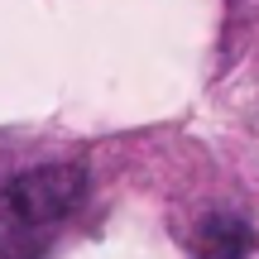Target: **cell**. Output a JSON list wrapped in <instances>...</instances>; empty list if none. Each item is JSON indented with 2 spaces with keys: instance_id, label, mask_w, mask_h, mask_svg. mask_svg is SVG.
<instances>
[{
  "instance_id": "obj_1",
  "label": "cell",
  "mask_w": 259,
  "mask_h": 259,
  "mask_svg": "<svg viewBox=\"0 0 259 259\" xmlns=\"http://www.w3.org/2000/svg\"><path fill=\"white\" fill-rule=\"evenodd\" d=\"M82 192L87 168L77 154L0 139V259H44Z\"/></svg>"
},
{
  "instance_id": "obj_2",
  "label": "cell",
  "mask_w": 259,
  "mask_h": 259,
  "mask_svg": "<svg viewBox=\"0 0 259 259\" xmlns=\"http://www.w3.org/2000/svg\"><path fill=\"white\" fill-rule=\"evenodd\" d=\"M192 245H197L202 259H245V250H250V226L240 216H211L197 231Z\"/></svg>"
}]
</instances>
